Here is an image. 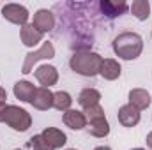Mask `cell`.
<instances>
[{"mask_svg":"<svg viewBox=\"0 0 152 150\" xmlns=\"http://www.w3.org/2000/svg\"><path fill=\"white\" fill-rule=\"evenodd\" d=\"M4 122L12 127L14 131H20V133H25L30 125H32V117L30 113L20 106H12V104H7L5 108V115H4Z\"/></svg>","mask_w":152,"mask_h":150,"instance_id":"3957f363","label":"cell"},{"mask_svg":"<svg viewBox=\"0 0 152 150\" xmlns=\"http://www.w3.org/2000/svg\"><path fill=\"white\" fill-rule=\"evenodd\" d=\"M83 115H85V118H87V124H92V122H97V120L106 118V117H104V110L101 108V104L85 108V110H83Z\"/></svg>","mask_w":152,"mask_h":150,"instance_id":"44dd1931","label":"cell"},{"mask_svg":"<svg viewBox=\"0 0 152 150\" xmlns=\"http://www.w3.org/2000/svg\"><path fill=\"white\" fill-rule=\"evenodd\" d=\"M16 150H20V149H16Z\"/></svg>","mask_w":152,"mask_h":150,"instance_id":"83f0119b","label":"cell"},{"mask_svg":"<svg viewBox=\"0 0 152 150\" xmlns=\"http://www.w3.org/2000/svg\"><path fill=\"white\" fill-rule=\"evenodd\" d=\"M5 108H7L5 101H0V122H4V115H5Z\"/></svg>","mask_w":152,"mask_h":150,"instance_id":"603a6c76","label":"cell"},{"mask_svg":"<svg viewBox=\"0 0 152 150\" xmlns=\"http://www.w3.org/2000/svg\"><path fill=\"white\" fill-rule=\"evenodd\" d=\"M94 150H112L110 147H96Z\"/></svg>","mask_w":152,"mask_h":150,"instance_id":"d4e9b609","label":"cell"},{"mask_svg":"<svg viewBox=\"0 0 152 150\" xmlns=\"http://www.w3.org/2000/svg\"><path fill=\"white\" fill-rule=\"evenodd\" d=\"M99 101H101V92L96 90V88H83L80 92V95H78V104L83 110L99 104Z\"/></svg>","mask_w":152,"mask_h":150,"instance_id":"e0dca14e","label":"cell"},{"mask_svg":"<svg viewBox=\"0 0 152 150\" xmlns=\"http://www.w3.org/2000/svg\"><path fill=\"white\" fill-rule=\"evenodd\" d=\"M32 25L37 28L39 32H42V34L51 32L53 27H55V16H53V12L48 11V9H39L37 12L34 14Z\"/></svg>","mask_w":152,"mask_h":150,"instance_id":"ba28073f","label":"cell"},{"mask_svg":"<svg viewBox=\"0 0 152 150\" xmlns=\"http://www.w3.org/2000/svg\"><path fill=\"white\" fill-rule=\"evenodd\" d=\"M30 104L39 111H48L50 108H53V92L50 88L39 87V88H36V94H34Z\"/></svg>","mask_w":152,"mask_h":150,"instance_id":"8992f818","label":"cell"},{"mask_svg":"<svg viewBox=\"0 0 152 150\" xmlns=\"http://www.w3.org/2000/svg\"><path fill=\"white\" fill-rule=\"evenodd\" d=\"M2 16L7 21H11V23L23 27V25H27V21L30 18V12H28V9L25 5H20V4H5L2 7Z\"/></svg>","mask_w":152,"mask_h":150,"instance_id":"5b68a950","label":"cell"},{"mask_svg":"<svg viewBox=\"0 0 152 150\" xmlns=\"http://www.w3.org/2000/svg\"><path fill=\"white\" fill-rule=\"evenodd\" d=\"M99 7L103 11V14L106 18H117V16H122L126 11H127V4L124 0H101L99 2Z\"/></svg>","mask_w":152,"mask_h":150,"instance_id":"9c48e42d","label":"cell"},{"mask_svg":"<svg viewBox=\"0 0 152 150\" xmlns=\"http://www.w3.org/2000/svg\"><path fill=\"white\" fill-rule=\"evenodd\" d=\"M87 129H88V134H90V136H96V138H104V136L110 134V124H108L106 118L88 124Z\"/></svg>","mask_w":152,"mask_h":150,"instance_id":"ffe728a7","label":"cell"},{"mask_svg":"<svg viewBox=\"0 0 152 150\" xmlns=\"http://www.w3.org/2000/svg\"><path fill=\"white\" fill-rule=\"evenodd\" d=\"M120 73H122V69H120V64H118L117 60H113V58H103L99 74L103 76L104 79L113 81V79H117V78L120 76Z\"/></svg>","mask_w":152,"mask_h":150,"instance_id":"2e32d148","label":"cell"},{"mask_svg":"<svg viewBox=\"0 0 152 150\" xmlns=\"http://www.w3.org/2000/svg\"><path fill=\"white\" fill-rule=\"evenodd\" d=\"M129 9H131L133 16L136 20H140V21H145L151 16V4H149V0H134Z\"/></svg>","mask_w":152,"mask_h":150,"instance_id":"ac0fdd59","label":"cell"},{"mask_svg":"<svg viewBox=\"0 0 152 150\" xmlns=\"http://www.w3.org/2000/svg\"><path fill=\"white\" fill-rule=\"evenodd\" d=\"M42 136H44V140L51 145V149H62L66 143H67V136H66V133H62L60 129H57V127H46L42 133H41Z\"/></svg>","mask_w":152,"mask_h":150,"instance_id":"5bb4252c","label":"cell"},{"mask_svg":"<svg viewBox=\"0 0 152 150\" xmlns=\"http://www.w3.org/2000/svg\"><path fill=\"white\" fill-rule=\"evenodd\" d=\"M28 147L32 150H53L51 149V145L44 140V136L42 134H36V136H32L30 140H28V143H27Z\"/></svg>","mask_w":152,"mask_h":150,"instance_id":"7402d4cb","label":"cell"},{"mask_svg":"<svg viewBox=\"0 0 152 150\" xmlns=\"http://www.w3.org/2000/svg\"><path fill=\"white\" fill-rule=\"evenodd\" d=\"M20 37H21V42H23L25 46L32 48V46H37L39 42L42 41L44 34H42V32H39L32 23H27V25H23V27H21Z\"/></svg>","mask_w":152,"mask_h":150,"instance_id":"8fae6325","label":"cell"},{"mask_svg":"<svg viewBox=\"0 0 152 150\" xmlns=\"http://www.w3.org/2000/svg\"><path fill=\"white\" fill-rule=\"evenodd\" d=\"M36 79L44 88H50V87L57 85V81H58V71H57L55 66H48V64L39 66L37 69H36Z\"/></svg>","mask_w":152,"mask_h":150,"instance_id":"52a82bcc","label":"cell"},{"mask_svg":"<svg viewBox=\"0 0 152 150\" xmlns=\"http://www.w3.org/2000/svg\"><path fill=\"white\" fill-rule=\"evenodd\" d=\"M71 104H73V97L69 92H64V90H58L53 94V108L58 110V111H67L71 110Z\"/></svg>","mask_w":152,"mask_h":150,"instance_id":"d6986e66","label":"cell"},{"mask_svg":"<svg viewBox=\"0 0 152 150\" xmlns=\"http://www.w3.org/2000/svg\"><path fill=\"white\" fill-rule=\"evenodd\" d=\"M12 92H14L16 99H20L21 103H30L32 97H34V94H36V87L30 81L21 79V81H16L14 83V90Z\"/></svg>","mask_w":152,"mask_h":150,"instance_id":"9a60e30c","label":"cell"},{"mask_svg":"<svg viewBox=\"0 0 152 150\" xmlns=\"http://www.w3.org/2000/svg\"><path fill=\"white\" fill-rule=\"evenodd\" d=\"M145 143H147V147L152 150V133H149V134H147V140H145Z\"/></svg>","mask_w":152,"mask_h":150,"instance_id":"cb8c5ba5","label":"cell"},{"mask_svg":"<svg viewBox=\"0 0 152 150\" xmlns=\"http://www.w3.org/2000/svg\"><path fill=\"white\" fill-rule=\"evenodd\" d=\"M129 104L138 111L147 110L151 106V94L143 88H133L129 92Z\"/></svg>","mask_w":152,"mask_h":150,"instance_id":"30bf717a","label":"cell"},{"mask_svg":"<svg viewBox=\"0 0 152 150\" xmlns=\"http://www.w3.org/2000/svg\"><path fill=\"white\" fill-rule=\"evenodd\" d=\"M133 150H143V149H133Z\"/></svg>","mask_w":152,"mask_h":150,"instance_id":"484cf974","label":"cell"},{"mask_svg":"<svg viewBox=\"0 0 152 150\" xmlns=\"http://www.w3.org/2000/svg\"><path fill=\"white\" fill-rule=\"evenodd\" d=\"M117 117H118V122H120L124 127H134V125H138V122H140V111L134 110L131 104L120 106Z\"/></svg>","mask_w":152,"mask_h":150,"instance_id":"7c38bea8","label":"cell"},{"mask_svg":"<svg viewBox=\"0 0 152 150\" xmlns=\"http://www.w3.org/2000/svg\"><path fill=\"white\" fill-rule=\"evenodd\" d=\"M55 57V46L48 41V42H42V46L39 48L37 51H30L25 55V62H23V67H21V73L23 74H28L32 73L34 66L37 64L39 60H50Z\"/></svg>","mask_w":152,"mask_h":150,"instance_id":"277c9868","label":"cell"},{"mask_svg":"<svg viewBox=\"0 0 152 150\" xmlns=\"http://www.w3.org/2000/svg\"><path fill=\"white\" fill-rule=\"evenodd\" d=\"M64 124L73 129V131H81L83 127H87V118L83 111H78V110H67L64 111V117H62Z\"/></svg>","mask_w":152,"mask_h":150,"instance_id":"4fadbf2b","label":"cell"},{"mask_svg":"<svg viewBox=\"0 0 152 150\" xmlns=\"http://www.w3.org/2000/svg\"><path fill=\"white\" fill-rule=\"evenodd\" d=\"M67 150H76V149H67Z\"/></svg>","mask_w":152,"mask_h":150,"instance_id":"4316f807","label":"cell"},{"mask_svg":"<svg viewBox=\"0 0 152 150\" xmlns=\"http://www.w3.org/2000/svg\"><path fill=\"white\" fill-rule=\"evenodd\" d=\"M101 64H103V57L99 53H94V51H88V50L76 51L71 57V60H69V67L76 74L87 76V78L99 74Z\"/></svg>","mask_w":152,"mask_h":150,"instance_id":"7a4b0ae2","label":"cell"},{"mask_svg":"<svg viewBox=\"0 0 152 150\" xmlns=\"http://www.w3.org/2000/svg\"><path fill=\"white\" fill-rule=\"evenodd\" d=\"M113 51L122 60H134L143 51V41L136 32H122L113 39Z\"/></svg>","mask_w":152,"mask_h":150,"instance_id":"6da1fadb","label":"cell"}]
</instances>
